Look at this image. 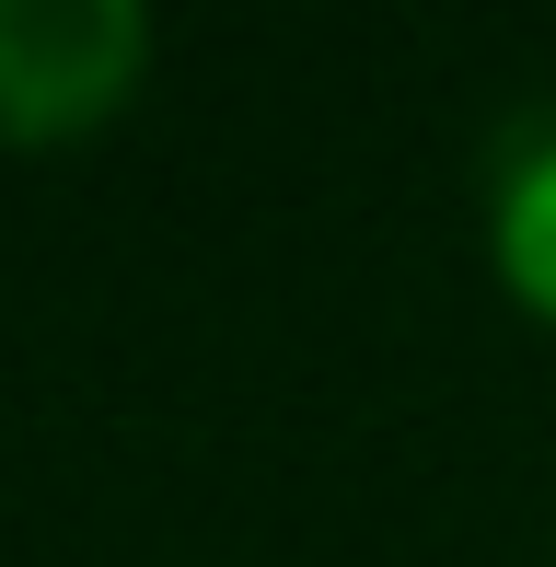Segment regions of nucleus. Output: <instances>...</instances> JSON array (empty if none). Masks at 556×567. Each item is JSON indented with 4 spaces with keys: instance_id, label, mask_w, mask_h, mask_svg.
Masks as SVG:
<instances>
[{
    "instance_id": "1",
    "label": "nucleus",
    "mask_w": 556,
    "mask_h": 567,
    "mask_svg": "<svg viewBox=\"0 0 556 567\" xmlns=\"http://www.w3.org/2000/svg\"><path fill=\"white\" fill-rule=\"evenodd\" d=\"M163 23L140 0H0V151L105 140L140 105Z\"/></svg>"
},
{
    "instance_id": "2",
    "label": "nucleus",
    "mask_w": 556,
    "mask_h": 567,
    "mask_svg": "<svg viewBox=\"0 0 556 567\" xmlns=\"http://www.w3.org/2000/svg\"><path fill=\"white\" fill-rule=\"evenodd\" d=\"M487 267H498V290H511V313H534L556 337V127H534V140L498 163V186H487Z\"/></svg>"
}]
</instances>
